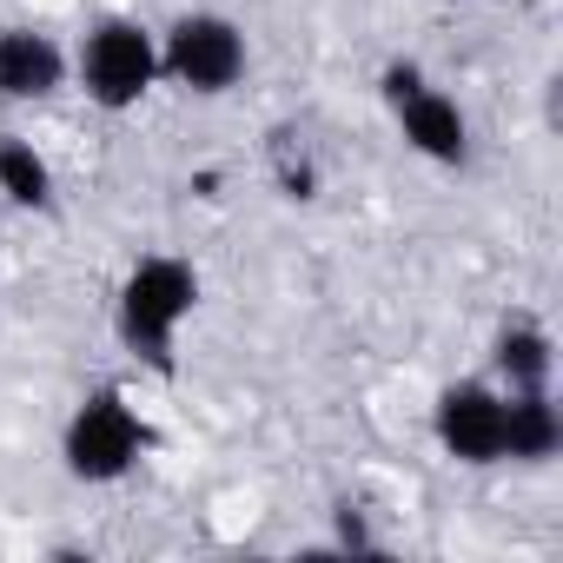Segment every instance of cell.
Wrapping results in <instances>:
<instances>
[{"label": "cell", "mask_w": 563, "mask_h": 563, "mask_svg": "<svg viewBox=\"0 0 563 563\" xmlns=\"http://www.w3.org/2000/svg\"><path fill=\"white\" fill-rule=\"evenodd\" d=\"M192 306H199V272L186 258H173V252L140 258L120 278V306H113L120 345L133 358H146L153 372H173V345H179V325L192 319Z\"/></svg>", "instance_id": "6da1fadb"}, {"label": "cell", "mask_w": 563, "mask_h": 563, "mask_svg": "<svg viewBox=\"0 0 563 563\" xmlns=\"http://www.w3.org/2000/svg\"><path fill=\"white\" fill-rule=\"evenodd\" d=\"M74 80L100 113H133L159 87V34L126 14L93 21L74 47Z\"/></svg>", "instance_id": "7a4b0ae2"}, {"label": "cell", "mask_w": 563, "mask_h": 563, "mask_svg": "<svg viewBox=\"0 0 563 563\" xmlns=\"http://www.w3.org/2000/svg\"><path fill=\"white\" fill-rule=\"evenodd\" d=\"M146 444H153V431H146V418L126 405L120 385L87 391V398L74 405L67 431H60L67 477H80V484H120V477L146 457Z\"/></svg>", "instance_id": "3957f363"}, {"label": "cell", "mask_w": 563, "mask_h": 563, "mask_svg": "<svg viewBox=\"0 0 563 563\" xmlns=\"http://www.w3.org/2000/svg\"><path fill=\"white\" fill-rule=\"evenodd\" d=\"M252 67V47L239 34V21L225 14H179L166 34H159V80L199 93V100H219L245 80Z\"/></svg>", "instance_id": "277c9868"}, {"label": "cell", "mask_w": 563, "mask_h": 563, "mask_svg": "<svg viewBox=\"0 0 563 563\" xmlns=\"http://www.w3.org/2000/svg\"><path fill=\"white\" fill-rule=\"evenodd\" d=\"M378 87H385V107H391V120H398V133H405V146L418 159H431V166H464L471 159V120H464V107L444 87H431L418 60H391Z\"/></svg>", "instance_id": "5b68a950"}, {"label": "cell", "mask_w": 563, "mask_h": 563, "mask_svg": "<svg viewBox=\"0 0 563 563\" xmlns=\"http://www.w3.org/2000/svg\"><path fill=\"white\" fill-rule=\"evenodd\" d=\"M431 431L444 444V457L457 464H504V385L490 378H457L438 391V411H431Z\"/></svg>", "instance_id": "8992f818"}, {"label": "cell", "mask_w": 563, "mask_h": 563, "mask_svg": "<svg viewBox=\"0 0 563 563\" xmlns=\"http://www.w3.org/2000/svg\"><path fill=\"white\" fill-rule=\"evenodd\" d=\"M74 80V54L41 27H0V100L34 107Z\"/></svg>", "instance_id": "52a82bcc"}, {"label": "cell", "mask_w": 563, "mask_h": 563, "mask_svg": "<svg viewBox=\"0 0 563 563\" xmlns=\"http://www.w3.org/2000/svg\"><path fill=\"white\" fill-rule=\"evenodd\" d=\"M563 451V411L550 391H504V457L550 464Z\"/></svg>", "instance_id": "ba28073f"}, {"label": "cell", "mask_w": 563, "mask_h": 563, "mask_svg": "<svg viewBox=\"0 0 563 563\" xmlns=\"http://www.w3.org/2000/svg\"><path fill=\"white\" fill-rule=\"evenodd\" d=\"M490 365H497V385L504 391H550V372H556V352H550V332L537 319H510L490 345Z\"/></svg>", "instance_id": "9c48e42d"}, {"label": "cell", "mask_w": 563, "mask_h": 563, "mask_svg": "<svg viewBox=\"0 0 563 563\" xmlns=\"http://www.w3.org/2000/svg\"><path fill=\"white\" fill-rule=\"evenodd\" d=\"M0 192L21 212H54V166L21 133H0Z\"/></svg>", "instance_id": "30bf717a"}, {"label": "cell", "mask_w": 563, "mask_h": 563, "mask_svg": "<svg viewBox=\"0 0 563 563\" xmlns=\"http://www.w3.org/2000/svg\"><path fill=\"white\" fill-rule=\"evenodd\" d=\"M272 173H278V192H286V199H312L319 192V166H312L306 146H292V133L272 140Z\"/></svg>", "instance_id": "8fae6325"}, {"label": "cell", "mask_w": 563, "mask_h": 563, "mask_svg": "<svg viewBox=\"0 0 563 563\" xmlns=\"http://www.w3.org/2000/svg\"><path fill=\"white\" fill-rule=\"evenodd\" d=\"M339 550H372V530H365L358 504H339Z\"/></svg>", "instance_id": "7c38bea8"}]
</instances>
